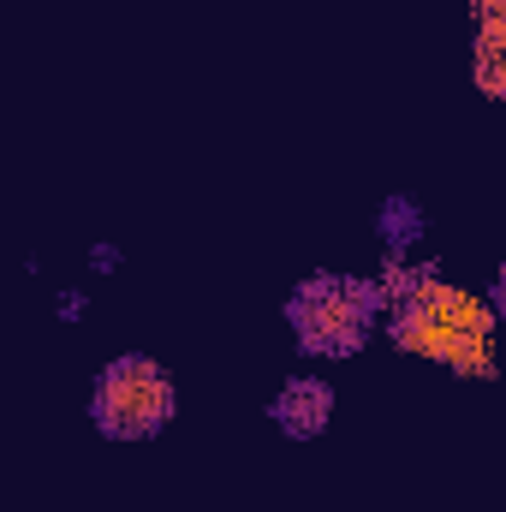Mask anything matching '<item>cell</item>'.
Segmentation results:
<instances>
[{"mask_svg": "<svg viewBox=\"0 0 506 512\" xmlns=\"http://www.w3.org/2000/svg\"><path fill=\"white\" fill-rule=\"evenodd\" d=\"M370 304H376V292H370V286L340 280V274H316V280H304V286L292 292L286 316H292V328H298V346H304V352L346 358V352H358V346H364V334H370Z\"/></svg>", "mask_w": 506, "mask_h": 512, "instance_id": "obj_1", "label": "cell"}, {"mask_svg": "<svg viewBox=\"0 0 506 512\" xmlns=\"http://www.w3.org/2000/svg\"><path fill=\"white\" fill-rule=\"evenodd\" d=\"M96 429L114 435V441H137V435H155L167 417H173V382L149 364V358H120L108 364V376L96 382Z\"/></svg>", "mask_w": 506, "mask_h": 512, "instance_id": "obj_2", "label": "cell"}, {"mask_svg": "<svg viewBox=\"0 0 506 512\" xmlns=\"http://www.w3.org/2000/svg\"><path fill=\"white\" fill-rule=\"evenodd\" d=\"M328 417H334V387L328 382H286L280 399H274V423H280L286 435H298V441L322 435Z\"/></svg>", "mask_w": 506, "mask_h": 512, "instance_id": "obj_3", "label": "cell"}]
</instances>
